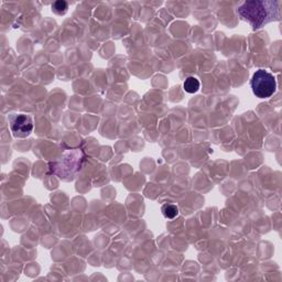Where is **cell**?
Instances as JSON below:
<instances>
[{
  "label": "cell",
  "instance_id": "obj_1",
  "mask_svg": "<svg viewBox=\"0 0 282 282\" xmlns=\"http://www.w3.org/2000/svg\"><path fill=\"white\" fill-rule=\"evenodd\" d=\"M238 15L248 21L253 29H259L268 22L279 19V8L276 2H247L237 9Z\"/></svg>",
  "mask_w": 282,
  "mask_h": 282
},
{
  "label": "cell",
  "instance_id": "obj_2",
  "mask_svg": "<svg viewBox=\"0 0 282 282\" xmlns=\"http://www.w3.org/2000/svg\"><path fill=\"white\" fill-rule=\"evenodd\" d=\"M252 93L258 98H269L276 93L277 83L272 74L266 69H258L250 82Z\"/></svg>",
  "mask_w": 282,
  "mask_h": 282
},
{
  "label": "cell",
  "instance_id": "obj_3",
  "mask_svg": "<svg viewBox=\"0 0 282 282\" xmlns=\"http://www.w3.org/2000/svg\"><path fill=\"white\" fill-rule=\"evenodd\" d=\"M10 129L16 138H25L33 130L32 119L24 114L16 115L10 119Z\"/></svg>",
  "mask_w": 282,
  "mask_h": 282
},
{
  "label": "cell",
  "instance_id": "obj_4",
  "mask_svg": "<svg viewBox=\"0 0 282 282\" xmlns=\"http://www.w3.org/2000/svg\"><path fill=\"white\" fill-rule=\"evenodd\" d=\"M183 87H184V90L186 93L194 94L200 89V81L194 76H190L185 80L184 84H183Z\"/></svg>",
  "mask_w": 282,
  "mask_h": 282
},
{
  "label": "cell",
  "instance_id": "obj_5",
  "mask_svg": "<svg viewBox=\"0 0 282 282\" xmlns=\"http://www.w3.org/2000/svg\"><path fill=\"white\" fill-rule=\"evenodd\" d=\"M161 212L168 220H173V218L179 215V208L176 205H173V204H165L161 208Z\"/></svg>",
  "mask_w": 282,
  "mask_h": 282
},
{
  "label": "cell",
  "instance_id": "obj_6",
  "mask_svg": "<svg viewBox=\"0 0 282 282\" xmlns=\"http://www.w3.org/2000/svg\"><path fill=\"white\" fill-rule=\"evenodd\" d=\"M52 10L54 13L59 16L65 15L68 10V4L66 2H62V0H59V2H55L52 5Z\"/></svg>",
  "mask_w": 282,
  "mask_h": 282
}]
</instances>
